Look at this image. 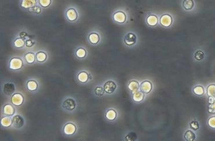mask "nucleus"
Listing matches in <instances>:
<instances>
[{
  "instance_id": "f257e3e1",
  "label": "nucleus",
  "mask_w": 215,
  "mask_h": 141,
  "mask_svg": "<svg viewBox=\"0 0 215 141\" xmlns=\"http://www.w3.org/2000/svg\"><path fill=\"white\" fill-rule=\"evenodd\" d=\"M23 61L19 58H13L10 61V68L12 70H18L22 68Z\"/></svg>"
},
{
  "instance_id": "f03ea898",
  "label": "nucleus",
  "mask_w": 215,
  "mask_h": 141,
  "mask_svg": "<svg viewBox=\"0 0 215 141\" xmlns=\"http://www.w3.org/2000/svg\"><path fill=\"white\" fill-rule=\"evenodd\" d=\"M136 37L133 33L127 34L124 38V42L127 46H132L136 43Z\"/></svg>"
},
{
  "instance_id": "7ed1b4c3",
  "label": "nucleus",
  "mask_w": 215,
  "mask_h": 141,
  "mask_svg": "<svg viewBox=\"0 0 215 141\" xmlns=\"http://www.w3.org/2000/svg\"><path fill=\"white\" fill-rule=\"evenodd\" d=\"M12 121L14 126L16 128H20L21 127H23L24 124L23 118L19 115H15L12 118Z\"/></svg>"
},
{
  "instance_id": "20e7f679",
  "label": "nucleus",
  "mask_w": 215,
  "mask_h": 141,
  "mask_svg": "<svg viewBox=\"0 0 215 141\" xmlns=\"http://www.w3.org/2000/svg\"><path fill=\"white\" fill-rule=\"evenodd\" d=\"M62 106L66 110L72 111L76 108V103L74 100L68 98L63 101Z\"/></svg>"
},
{
  "instance_id": "39448f33",
  "label": "nucleus",
  "mask_w": 215,
  "mask_h": 141,
  "mask_svg": "<svg viewBox=\"0 0 215 141\" xmlns=\"http://www.w3.org/2000/svg\"><path fill=\"white\" fill-rule=\"evenodd\" d=\"M116 84L112 81L106 82L104 84V86H103V89L105 90V92L108 93H113L116 89Z\"/></svg>"
},
{
  "instance_id": "423d86ee",
  "label": "nucleus",
  "mask_w": 215,
  "mask_h": 141,
  "mask_svg": "<svg viewBox=\"0 0 215 141\" xmlns=\"http://www.w3.org/2000/svg\"><path fill=\"white\" fill-rule=\"evenodd\" d=\"M139 88L141 91H142L144 93H148L151 91L152 89V85L150 81H145L141 83Z\"/></svg>"
},
{
  "instance_id": "0eeeda50",
  "label": "nucleus",
  "mask_w": 215,
  "mask_h": 141,
  "mask_svg": "<svg viewBox=\"0 0 215 141\" xmlns=\"http://www.w3.org/2000/svg\"><path fill=\"white\" fill-rule=\"evenodd\" d=\"M24 98L20 93H15L12 96L11 101L15 106H19L23 103Z\"/></svg>"
},
{
  "instance_id": "6e6552de",
  "label": "nucleus",
  "mask_w": 215,
  "mask_h": 141,
  "mask_svg": "<svg viewBox=\"0 0 215 141\" xmlns=\"http://www.w3.org/2000/svg\"><path fill=\"white\" fill-rule=\"evenodd\" d=\"M160 22L163 26L165 27H168L172 24V17L168 14H164L161 17Z\"/></svg>"
},
{
  "instance_id": "1a4fd4ad",
  "label": "nucleus",
  "mask_w": 215,
  "mask_h": 141,
  "mask_svg": "<svg viewBox=\"0 0 215 141\" xmlns=\"http://www.w3.org/2000/svg\"><path fill=\"white\" fill-rule=\"evenodd\" d=\"M113 18L115 22L119 24H122L126 21V17L125 14L122 11H117L114 14Z\"/></svg>"
},
{
  "instance_id": "9d476101",
  "label": "nucleus",
  "mask_w": 215,
  "mask_h": 141,
  "mask_svg": "<svg viewBox=\"0 0 215 141\" xmlns=\"http://www.w3.org/2000/svg\"><path fill=\"white\" fill-rule=\"evenodd\" d=\"M63 131L66 135H72L74 134L76 131V126L72 123H68L64 126Z\"/></svg>"
},
{
  "instance_id": "9b49d317",
  "label": "nucleus",
  "mask_w": 215,
  "mask_h": 141,
  "mask_svg": "<svg viewBox=\"0 0 215 141\" xmlns=\"http://www.w3.org/2000/svg\"><path fill=\"white\" fill-rule=\"evenodd\" d=\"M66 17L70 21H75L78 18V14L74 8H69L66 12Z\"/></svg>"
},
{
  "instance_id": "f8f14e48",
  "label": "nucleus",
  "mask_w": 215,
  "mask_h": 141,
  "mask_svg": "<svg viewBox=\"0 0 215 141\" xmlns=\"http://www.w3.org/2000/svg\"><path fill=\"white\" fill-rule=\"evenodd\" d=\"M15 86L13 84L7 83L4 85L3 91L4 93L7 95H11L15 92Z\"/></svg>"
},
{
  "instance_id": "ddd939ff",
  "label": "nucleus",
  "mask_w": 215,
  "mask_h": 141,
  "mask_svg": "<svg viewBox=\"0 0 215 141\" xmlns=\"http://www.w3.org/2000/svg\"><path fill=\"white\" fill-rule=\"evenodd\" d=\"M37 4V0H22L21 6L25 9H30Z\"/></svg>"
},
{
  "instance_id": "4468645a",
  "label": "nucleus",
  "mask_w": 215,
  "mask_h": 141,
  "mask_svg": "<svg viewBox=\"0 0 215 141\" xmlns=\"http://www.w3.org/2000/svg\"><path fill=\"white\" fill-rule=\"evenodd\" d=\"M158 22V17L154 14L149 15L147 17V23L150 26H156Z\"/></svg>"
},
{
  "instance_id": "2eb2a0df",
  "label": "nucleus",
  "mask_w": 215,
  "mask_h": 141,
  "mask_svg": "<svg viewBox=\"0 0 215 141\" xmlns=\"http://www.w3.org/2000/svg\"><path fill=\"white\" fill-rule=\"evenodd\" d=\"M144 98V93L142 91H136L133 93V100L137 102L142 101Z\"/></svg>"
},
{
  "instance_id": "dca6fc26",
  "label": "nucleus",
  "mask_w": 215,
  "mask_h": 141,
  "mask_svg": "<svg viewBox=\"0 0 215 141\" xmlns=\"http://www.w3.org/2000/svg\"><path fill=\"white\" fill-rule=\"evenodd\" d=\"M139 87L140 86H139V82L136 81H134V80L131 81L130 82V83H129V85H128L129 89H130V91H131L133 93L136 92V91H138Z\"/></svg>"
},
{
  "instance_id": "f3484780",
  "label": "nucleus",
  "mask_w": 215,
  "mask_h": 141,
  "mask_svg": "<svg viewBox=\"0 0 215 141\" xmlns=\"http://www.w3.org/2000/svg\"><path fill=\"white\" fill-rule=\"evenodd\" d=\"M88 40L92 44H96L99 41V36L97 33H91L88 36Z\"/></svg>"
},
{
  "instance_id": "a211bd4d",
  "label": "nucleus",
  "mask_w": 215,
  "mask_h": 141,
  "mask_svg": "<svg viewBox=\"0 0 215 141\" xmlns=\"http://www.w3.org/2000/svg\"><path fill=\"white\" fill-rule=\"evenodd\" d=\"M14 108L10 104H6L3 108V112L4 114L9 116H11L14 113Z\"/></svg>"
},
{
  "instance_id": "6ab92c4d",
  "label": "nucleus",
  "mask_w": 215,
  "mask_h": 141,
  "mask_svg": "<svg viewBox=\"0 0 215 141\" xmlns=\"http://www.w3.org/2000/svg\"><path fill=\"white\" fill-rule=\"evenodd\" d=\"M88 74L85 71H82L78 74V81L82 83H85L88 80Z\"/></svg>"
},
{
  "instance_id": "aec40b11",
  "label": "nucleus",
  "mask_w": 215,
  "mask_h": 141,
  "mask_svg": "<svg viewBox=\"0 0 215 141\" xmlns=\"http://www.w3.org/2000/svg\"><path fill=\"white\" fill-rule=\"evenodd\" d=\"M24 58L27 63L31 64L35 62V59H36V56L33 53H28L25 55Z\"/></svg>"
},
{
  "instance_id": "412c9836",
  "label": "nucleus",
  "mask_w": 215,
  "mask_h": 141,
  "mask_svg": "<svg viewBox=\"0 0 215 141\" xmlns=\"http://www.w3.org/2000/svg\"><path fill=\"white\" fill-rule=\"evenodd\" d=\"M185 139L187 141H193L196 138V135L194 132H193L192 131H187L185 135Z\"/></svg>"
},
{
  "instance_id": "4be33fe9",
  "label": "nucleus",
  "mask_w": 215,
  "mask_h": 141,
  "mask_svg": "<svg viewBox=\"0 0 215 141\" xmlns=\"http://www.w3.org/2000/svg\"><path fill=\"white\" fill-rule=\"evenodd\" d=\"M207 94L209 97L215 98V84H210L207 87Z\"/></svg>"
},
{
  "instance_id": "5701e85b",
  "label": "nucleus",
  "mask_w": 215,
  "mask_h": 141,
  "mask_svg": "<svg viewBox=\"0 0 215 141\" xmlns=\"http://www.w3.org/2000/svg\"><path fill=\"white\" fill-rule=\"evenodd\" d=\"M27 87L29 91H34L38 88V84L34 80H30L27 83Z\"/></svg>"
},
{
  "instance_id": "b1692460",
  "label": "nucleus",
  "mask_w": 215,
  "mask_h": 141,
  "mask_svg": "<svg viewBox=\"0 0 215 141\" xmlns=\"http://www.w3.org/2000/svg\"><path fill=\"white\" fill-rule=\"evenodd\" d=\"M116 117V112L114 109H110L106 113V118L110 121H114Z\"/></svg>"
},
{
  "instance_id": "393cba45",
  "label": "nucleus",
  "mask_w": 215,
  "mask_h": 141,
  "mask_svg": "<svg viewBox=\"0 0 215 141\" xmlns=\"http://www.w3.org/2000/svg\"><path fill=\"white\" fill-rule=\"evenodd\" d=\"M194 6L193 0H184L183 1V7L186 10H190Z\"/></svg>"
},
{
  "instance_id": "a878e982",
  "label": "nucleus",
  "mask_w": 215,
  "mask_h": 141,
  "mask_svg": "<svg viewBox=\"0 0 215 141\" xmlns=\"http://www.w3.org/2000/svg\"><path fill=\"white\" fill-rule=\"evenodd\" d=\"M36 59L38 62H42L47 59V54L44 52H38L36 54Z\"/></svg>"
},
{
  "instance_id": "bb28decb",
  "label": "nucleus",
  "mask_w": 215,
  "mask_h": 141,
  "mask_svg": "<svg viewBox=\"0 0 215 141\" xmlns=\"http://www.w3.org/2000/svg\"><path fill=\"white\" fill-rule=\"evenodd\" d=\"M14 45L15 47H16V48H23V47L25 45V41L23 38H18L15 40L14 42Z\"/></svg>"
},
{
  "instance_id": "cd10ccee",
  "label": "nucleus",
  "mask_w": 215,
  "mask_h": 141,
  "mask_svg": "<svg viewBox=\"0 0 215 141\" xmlns=\"http://www.w3.org/2000/svg\"><path fill=\"white\" fill-rule=\"evenodd\" d=\"M193 92H194L195 94H196V95L201 96V95H202L204 94L205 90H204V88L202 86L198 85V86H196L194 88H193Z\"/></svg>"
},
{
  "instance_id": "c85d7f7f",
  "label": "nucleus",
  "mask_w": 215,
  "mask_h": 141,
  "mask_svg": "<svg viewBox=\"0 0 215 141\" xmlns=\"http://www.w3.org/2000/svg\"><path fill=\"white\" fill-rule=\"evenodd\" d=\"M76 56L79 58H83L87 55V51L82 48H79L78 49L75 53Z\"/></svg>"
},
{
  "instance_id": "c756f323",
  "label": "nucleus",
  "mask_w": 215,
  "mask_h": 141,
  "mask_svg": "<svg viewBox=\"0 0 215 141\" xmlns=\"http://www.w3.org/2000/svg\"><path fill=\"white\" fill-rule=\"evenodd\" d=\"M12 124V121L10 118L4 117L1 120V125L4 127H8Z\"/></svg>"
},
{
  "instance_id": "7c9ffc66",
  "label": "nucleus",
  "mask_w": 215,
  "mask_h": 141,
  "mask_svg": "<svg viewBox=\"0 0 215 141\" xmlns=\"http://www.w3.org/2000/svg\"><path fill=\"white\" fill-rule=\"evenodd\" d=\"M136 138H137V135L134 132L129 133L125 136V140H129V141H134L136 139Z\"/></svg>"
},
{
  "instance_id": "2f4dec72",
  "label": "nucleus",
  "mask_w": 215,
  "mask_h": 141,
  "mask_svg": "<svg viewBox=\"0 0 215 141\" xmlns=\"http://www.w3.org/2000/svg\"><path fill=\"white\" fill-rule=\"evenodd\" d=\"M194 57L195 58L198 60V61H201L202 60L204 57H205V54L203 51H201V50H199V51H197L195 53V55H194Z\"/></svg>"
},
{
  "instance_id": "473e14b6",
  "label": "nucleus",
  "mask_w": 215,
  "mask_h": 141,
  "mask_svg": "<svg viewBox=\"0 0 215 141\" xmlns=\"http://www.w3.org/2000/svg\"><path fill=\"white\" fill-rule=\"evenodd\" d=\"M38 2L41 6L46 8L51 5V0H38Z\"/></svg>"
},
{
  "instance_id": "72a5a7b5",
  "label": "nucleus",
  "mask_w": 215,
  "mask_h": 141,
  "mask_svg": "<svg viewBox=\"0 0 215 141\" xmlns=\"http://www.w3.org/2000/svg\"><path fill=\"white\" fill-rule=\"evenodd\" d=\"M189 125H190V128L192 129H193V130H194V131H196V130L199 129V123L197 121H192L190 123Z\"/></svg>"
},
{
  "instance_id": "f704fd0d",
  "label": "nucleus",
  "mask_w": 215,
  "mask_h": 141,
  "mask_svg": "<svg viewBox=\"0 0 215 141\" xmlns=\"http://www.w3.org/2000/svg\"><path fill=\"white\" fill-rule=\"evenodd\" d=\"M105 90L101 86H98L95 89V93L98 96H102L103 95Z\"/></svg>"
},
{
  "instance_id": "c9c22d12",
  "label": "nucleus",
  "mask_w": 215,
  "mask_h": 141,
  "mask_svg": "<svg viewBox=\"0 0 215 141\" xmlns=\"http://www.w3.org/2000/svg\"><path fill=\"white\" fill-rule=\"evenodd\" d=\"M208 125L213 129H215V116H212L208 120Z\"/></svg>"
},
{
  "instance_id": "e433bc0d",
  "label": "nucleus",
  "mask_w": 215,
  "mask_h": 141,
  "mask_svg": "<svg viewBox=\"0 0 215 141\" xmlns=\"http://www.w3.org/2000/svg\"><path fill=\"white\" fill-rule=\"evenodd\" d=\"M30 10H32L31 11L33 12H35V13H37V14H39L41 12V8L38 7H37V6H35L32 8H31Z\"/></svg>"
},
{
  "instance_id": "4c0bfd02",
  "label": "nucleus",
  "mask_w": 215,
  "mask_h": 141,
  "mask_svg": "<svg viewBox=\"0 0 215 141\" xmlns=\"http://www.w3.org/2000/svg\"><path fill=\"white\" fill-rule=\"evenodd\" d=\"M208 111H209V112L210 113H215V109H214V108L211 106L210 104L209 106Z\"/></svg>"
},
{
  "instance_id": "58836bf2",
  "label": "nucleus",
  "mask_w": 215,
  "mask_h": 141,
  "mask_svg": "<svg viewBox=\"0 0 215 141\" xmlns=\"http://www.w3.org/2000/svg\"><path fill=\"white\" fill-rule=\"evenodd\" d=\"M33 45L32 41L31 40H28L27 41V46H31Z\"/></svg>"
},
{
  "instance_id": "ea45409f",
  "label": "nucleus",
  "mask_w": 215,
  "mask_h": 141,
  "mask_svg": "<svg viewBox=\"0 0 215 141\" xmlns=\"http://www.w3.org/2000/svg\"><path fill=\"white\" fill-rule=\"evenodd\" d=\"M210 105H211V106L214 108V109H215V100H214V101H213V102L212 103V104H210Z\"/></svg>"
}]
</instances>
